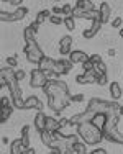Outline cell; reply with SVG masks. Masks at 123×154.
<instances>
[{"mask_svg":"<svg viewBox=\"0 0 123 154\" xmlns=\"http://www.w3.org/2000/svg\"><path fill=\"white\" fill-rule=\"evenodd\" d=\"M118 115H123V105L120 107V110H118Z\"/></svg>","mask_w":123,"mask_h":154,"instance_id":"52","label":"cell"},{"mask_svg":"<svg viewBox=\"0 0 123 154\" xmlns=\"http://www.w3.org/2000/svg\"><path fill=\"white\" fill-rule=\"evenodd\" d=\"M64 25H66V28L69 31H72L75 28V23H74V17H66L64 18Z\"/></svg>","mask_w":123,"mask_h":154,"instance_id":"29","label":"cell"},{"mask_svg":"<svg viewBox=\"0 0 123 154\" xmlns=\"http://www.w3.org/2000/svg\"><path fill=\"white\" fill-rule=\"evenodd\" d=\"M72 45V38L69 35L67 36H63V38L59 39V48H63V46H71Z\"/></svg>","mask_w":123,"mask_h":154,"instance_id":"30","label":"cell"},{"mask_svg":"<svg viewBox=\"0 0 123 154\" xmlns=\"http://www.w3.org/2000/svg\"><path fill=\"white\" fill-rule=\"evenodd\" d=\"M90 154H107V149L99 148V149H95V151H90Z\"/></svg>","mask_w":123,"mask_h":154,"instance_id":"42","label":"cell"},{"mask_svg":"<svg viewBox=\"0 0 123 154\" xmlns=\"http://www.w3.org/2000/svg\"><path fill=\"white\" fill-rule=\"evenodd\" d=\"M108 56H115V49H108Z\"/></svg>","mask_w":123,"mask_h":154,"instance_id":"51","label":"cell"},{"mask_svg":"<svg viewBox=\"0 0 123 154\" xmlns=\"http://www.w3.org/2000/svg\"><path fill=\"white\" fill-rule=\"evenodd\" d=\"M61 61H63V66H64V69H66V72H71V69L74 64H72L69 59H61Z\"/></svg>","mask_w":123,"mask_h":154,"instance_id":"32","label":"cell"},{"mask_svg":"<svg viewBox=\"0 0 123 154\" xmlns=\"http://www.w3.org/2000/svg\"><path fill=\"white\" fill-rule=\"evenodd\" d=\"M53 13L59 17V13H63V7H53Z\"/></svg>","mask_w":123,"mask_h":154,"instance_id":"41","label":"cell"},{"mask_svg":"<svg viewBox=\"0 0 123 154\" xmlns=\"http://www.w3.org/2000/svg\"><path fill=\"white\" fill-rule=\"evenodd\" d=\"M77 133L79 136L84 139L85 144H97V143H100L103 139V133L99 130V128H95L92 123H82L77 126Z\"/></svg>","mask_w":123,"mask_h":154,"instance_id":"3","label":"cell"},{"mask_svg":"<svg viewBox=\"0 0 123 154\" xmlns=\"http://www.w3.org/2000/svg\"><path fill=\"white\" fill-rule=\"evenodd\" d=\"M25 53H26V57L30 62H35V64H39V62L43 61V57H45V54H43V51L39 49L38 43L35 41H30L26 43V46H25Z\"/></svg>","mask_w":123,"mask_h":154,"instance_id":"5","label":"cell"},{"mask_svg":"<svg viewBox=\"0 0 123 154\" xmlns=\"http://www.w3.org/2000/svg\"><path fill=\"white\" fill-rule=\"evenodd\" d=\"M43 92L48 95V105L53 112L59 113L61 110H64L67 105L72 102V97L69 94V89H67V84L64 80H53L49 79L48 82L43 87Z\"/></svg>","mask_w":123,"mask_h":154,"instance_id":"1","label":"cell"},{"mask_svg":"<svg viewBox=\"0 0 123 154\" xmlns=\"http://www.w3.org/2000/svg\"><path fill=\"white\" fill-rule=\"evenodd\" d=\"M110 95H112V98H120L121 95H123V92H121V85L118 82H112L110 84Z\"/></svg>","mask_w":123,"mask_h":154,"instance_id":"20","label":"cell"},{"mask_svg":"<svg viewBox=\"0 0 123 154\" xmlns=\"http://www.w3.org/2000/svg\"><path fill=\"white\" fill-rule=\"evenodd\" d=\"M59 122L56 118H51V116H46V126L45 131H49V133H54V131H59Z\"/></svg>","mask_w":123,"mask_h":154,"instance_id":"17","label":"cell"},{"mask_svg":"<svg viewBox=\"0 0 123 154\" xmlns=\"http://www.w3.org/2000/svg\"><path fill=\"white\" fill-rule=\"evenodd\" d=\"M121 23H123V20H121L120 17H118V18H115V20L112 21V26H113V28H120Z\"/></svg>","mask_w":123,"mask_h":154,"instance_id":"36","label":"cell"},{"mask_svg":"<svg viewBox=\"0 0 123 154\" xmlns=\"http://www.w3.org/2000/svg\"><path fill=\"white\" fill-rule=\"evenodd\" d=\"M118 120H120V115H118V113H115V115H108V120H107L105 126H103L102 133H103V138L108 139V141L123 144V134H120L118 130H117Z\"/></svg>","mask_w":123,"mask_h":154,"instance_id":"4","label":"cell"},{"mask_svg":"<svg viewBox=\"0 0 123 154\" xmlns=\"http://www.w3.org/2000/svg\"><path fill=\"white\" fill-rule=\"evenodd\" d=\"M21 141H23V146L25 148H30V126H23V130H21Z\"/></svg>","mask_w":123,"mask_h":154,"instance_id":"22","label":"cell"},{"mask_svg":"<svg viewBox=\"0 0 123 154\" xmlns=\"http://www.w3.org/2000/svg\"><path fill=\"white\" fill-rule=\"evenodd\" d=\"M120 36H121V38H123V28H121V30H120Z\"/></svg>","mask_w":123,"mask_h":154,"instance_id":"53","label":"cell"},{"mask_svg":"<svg viewBox=\"0 0 123 154\" xmlns=\"http://www.w3.org/2000/svg\"><path fill=\"white\" fill-rule=\"evenodd\" d=\"M118 110H120V105L117 103V102H105L102 100V98H92V100L89 102V107L85 110L84 113H81V115H75L72 116L69 120L71 125H82V123H89L92 122V118L95 115H99V113H105V115H115V113H118Z\"/></svg>","mask_w":123,"mask_h":154,"instance_id":"2","label":"cell"},{"mask_svg":"<svg viewBox=\"0 0 123 154\" xmlns=\"http://www.w3.org/2000/svg\"><path fill=\"white\" fill-rule=\"evenodd\" d=\"M82 100H84V95H81V94H77V95L72 97V102H82Z\"/></svg>","mask_w":123,"mask_h":154,"instance_id":"43","label":"cell"},{"mask_svg":"<svg viewBox=\"0 0 123 154\" xmlns=\"http://www.w3.org/2000/svg\"><path fill=\"white\" fill-rule=\"evenodd\" d=\"M82 67H84V72H90V71H94V64H92L90 61L84 62V64H82Z\"/></svg>","mask_w":123,"mask_h":154,"instance_id":"34","label":"cell"},{"mask_svg":"<svg viewBox=\"0 0 123 154\" xmlns=\"http://www.w3.org/2000/svg\"><path fill=\"white\" fill-rule=\"evenodd\" d=\"M72 12H74V7L71 5V3H66V5H63V13L66 17H72Z\"/></svg>","mask_w":123,"mask_h":154,"instance_id":"31","label":"cell"},{"mask_svg":"<svg viewBox=\"0 0 123 154\" xmlns=\"http://www.w3.org/2000/svg\"><path fill=\"white\" fill-rule=\"evenodd\" d=\"M105 84H107V74L100 75L99 79H97V85H105Z\"/></svg>","mask_w":123,"mask_h":154,"instance_id":"38","label":"cell"},{"mask_svg":"<svg viewBox=\"0 0 123 154\" xmlns=\"http://www.w3.org/2000/svg\"><path fill=\"white\" fill-rule=\"evenodd\" d=\"M8 90H10V95H12L13 100L21 98V90H20V85H18V80L17 79H13L12 82L8 84Z\"/></svg>","mask_w":123,"mask_h":154,"instance_id":"16","label":"cell"},{"mask_svg":"<svg viewBox=\"0 0 123 154\" xmlns=\"http://www.w3.org/2000/svg\"><path fill=\"white\" fill-rule=\"evenodd\" d=\"M97 79H99V75H97L95 71H90V72H84V74L77 75V82L79 84H95Z\"/></svg>","mask_w":123,"mask_h":154,"instance_id":"9","label":"cell"},{"mask_svg":"<svg viewBox=\"0 0 123 154\" xmlns=\"http://www.w3.org/2000/svg\"><path fill=\"white\" fill-rule=\"evenodd\" d=\"M49 154H63V152L57 151V149H51V152H49Z\"/></svg>","mask_w":123,"mask_h":154,"instance_id":"50","label":"cell"},{"mask_svg":"<svg viewBox=\"0 0 123 154\" xmlns=\"http://www.w3.org/2000/svg\"><path fill=\"white\" fill-rule=\"evenodd\" d=\"M10 113H12V107H2V116H0V122L5 123V120L10 116Z\"/></svg>","mask_w":123,"mask_h":154,"instance_id":"28","label":"cell"},{"mask_svg":"<svg viewBox=\"0 0 123 154\" xmlns=\"http://www.w3.org/2000/svg\"><path fill=\"white\" fill-rule=\"evenodd\" d=\"M35 33H36V31L33 30V28L28 26L26 30H25V41H26V43L33 41V39H35Z\"/></svg>","mask_w":123,"mask_h":154,"instance_id":"26","label":"cell"},{"mask_svg":"<svg viewBox=\"0 0 123 154\" xmlns=\"http://www.w3.org/2000/svg\"><path fill=\"white\" fill-rule=\"evenodd\" d=\"M89 61H90V62H92V64H94V66H95V64H99V62H100V61H102V57H100V56H99V54H92V56H90V57H89Z\"/></svg>","mask_w":123,"mask_h":154,"instance_id":"33","label":"cell"},{"mask_svg":"<svg viewBox=\"0 0 123 154\" xmlns=\"http://www.w3.org/2000/svg\"><path fill=\"white\" fill-rule=\"evenodd\" d=\"M15 77H17L18 82H20V80L25 77V71H21V69H20V71H17V72H15Z\"/></svg>","mask_w":123,"mask_h":154,"instance_id":"40","label":"cell"},{"mask_svg":"<svg viewBox=\"0 0 123 154\" xmlns=\"http://www.w3.org/2000/svg\"><path fill=\"white\" fill-rule=\"evenodd\" d=\"M77 7L81 10H84V12H92V10H95V5H94V2H90V0H79Z\"/></svg>","mask_w":123,"mask_h":154,"instance_id":"21","label":"cell"},{"mask_svg":"<svg viewBox=\"0 0 123 154\" xmlns=\"http://www.w3.org/2000/svg\"><path fill=\"white\" fill-rule=\"evenodd\" d=\"M7 62H8V66H10V67H15L18 61H17V57H15V56H10L8 59H7Z\"/></svg>","mask_w":123,"mask_h":154,"instance_id":"37","label":"cell"},{"mask_svg":"<svg viewBox=\"0 0 123 154\" xmlns=\"http://www.w3.org/2000/svg\"><path fill=\"white\" fill-rule=\"evenodd\" d=\"M41 141H43V144H46V146H49L51 148V144H53V134L49 133V131H43L41 133Z\"/></svg>","mask_w":123,"mask_h":154,"instance_id":"23","label":"cell"},{"mask_svg":"<svg viewBox=\"0 0 123 154\" xmlns=\"http://www.w3.org/2000/svg\"><path fill=\"white\" fill-rule=\"evenodd\" d=\"M25 108H36L38 112H41V110H43V103L39 102L38 97L31 95V97H28L26 100H25Z\"/></svg>","mask_w":123,"mask_h":154,"instance_id":"14","label":"cell"},{"mask_svg":"<svg viewBox=\"0 0 123 154\" xmlns=\"http://www.w3.org/2000/svg\"><path fill=\"white\" fill-rule=\"evenodd\" d=\"M12 5H21V0H10Z\"/></svg>","mask_w":123,"mask_h":154,"instance_id":"48","label":"cell"},{"mask_svg":"<svg viewBox=\"0 0 123 154\" xmlns=\"http://www.w3.org/2000/svg\"><path fill=\"white\" fill-rule=\"evenodd\" d=\"M46 20H51V13H49L48 10H41V12L36 15V21H38V23H43V21H46Z\"/></svg>","mask_w":123,"mask_h":154,"instance_id":"25","label":"cell"},{"mask_svg":"<svg viewBox=\"0 0 123 154\" xmlns=\"http://www.w3.org/2000/svg\"><path fill=\"white\" fill-rule=\"evenodd\" d=\"M35 126H36V130H39L41 133L45 131V126H46V116H45V113H43V112H38V113H36Z\"/></svg>","mask_w":123,"mask_h":154,"instance_id":"18","label":"cell"},{"mask_svg":"<svg viewBox=\"0 0 123 154\" xmlns=\"http://www.w3.org/2000/svg\"><path fill=\"white\" fill-rule=\"evenodd\" d=\"M25 146H23V141H21V138L15 139V141L12 143V148H10V154H23L25 151Z\"/></svg>","mask_w":123,"mask_h":154,"instance_id":"19","label":"cell"},{"mask_svg":"<svg viewBox=\"0 0 123 154\" xmlns=\"http://www.w3.org/2000/svg\"><path fill=\"white\" fill-rule=\"evenodd\" d=\"M121 92H123V89H121Z\"/></svg>","mask_w":123,"mask_h":154,"instance_id":"54","label":"cell"},{"mask_svg":"<svg viewBox=\"0 0 123 154\" xmlns=\"http://www.w3.org/2000/svg\"><path fill=\"white\" fill-rule=\"evenodd\" d=\"M94 71L97 72V75H99V77H100V75H105V72H107V64L100 61L99 64L94 66Z\"/></svg>","mask_w":123,"mask_h":154,"instance_id":"24","label":"cell"},{"mask_svg":"<svg viewBox=\"0 0 123 154\" xmlns=\"http://www.w3.org/2000/svg\"><path fill=\"white\" fill-rule=\"evenodd\" d=\"M72 151H74V152H87V148H85V143L77 141L74 146H72Z\"/></svg>","mask_w":123,"mask_h":154,"instance_id":"27","label":"cell"},{"mask_svg":"<svg viewBox=\"0 0 123 154\" xmlns=\"http://www.w3.org/2000/svg\"><path fill=\"white\" fill-rule=\"evenodd\" d=\"M30 26H31V28H33V30H35V31H38V28H39V23H38V21H36V20H35V21H33V23H31V25H30Z\"/></svg>","mask_w":123,"mask_h":154,"instance_id":"45","label":"cell"},{"mask_svg":"<svg viewBox=\"0 0 123 154\" xmlns=\"http://www.w3.org/2000/svg\"><path fill=\"white\" fill-rule=\"evenodd\" d=\"M69 61L74 64V62H87L89 61V56L84 53V51H81V49H75V51H71V54H69Z\"/></svg>","mask_w":123,"mask_h":154,"instance_id":"10","label":"cell"},{"mask_svg":"<svg viewBox=\"0 0 123 154\" xmlns=\"http://www.w3.org/2000/svg\"><path fill=\"white\" fill-rule=\"evenodd\" d=\"M28 13V8L25 7H18L13 13H7V12H0V20L2 21H18L23 20V17Z\"/></svg>","mask_w":123,"mask_h":154,"instance_id":"6","label":"cell"},{"mask_svg":"<svg viewBox=\"0 0 123 154\" xmlns=\"http://www.w3.org/2000/svg\"><path fill=\"white\" fill-rule=\"evenodd\" d=\"M23 154H35V149L33 148H28V149H25Z\"/></svg>","mask_w":123,"mask_h":154,"instance_id":"47","label":"cell"},{"mask_svg":"<svg viewBox=\"0 0 123 154\" xmlns=\"http://www.w3.org/2000/svg\"><path fill=\"white\" fill-rule=\"evenodd\" d=\"M59 53H61V54H71V46H63V48H59Z\"/></svg>","mask_w":123,"mask_h":154,"instance_id":"39","label":"cell"},{"mask_svg":"<svg viewBox=\"0 0 123 154\" xmlns=\"http://www.w3.org/2000/svg\"><path fill=\"white\" fill-rule=\"evenodd\" d=\"M49 21H51V23H54V25H61V23H64V20H63L61 17H57V15H53Z\"/></svg>","mask_w":123,"mask_h":154,"instance_id":"35","label":"cell"},{"mask_svg":"<svg viewBox=\"0 0 123 154\" xmlns=\"http://www.w3.org/2000/svg\"><path fill=\"white\" fill-rule=\"evenodd\" d=\"M2 143H3V144H8V138L3 136V138H2Z\"/></svg>","mask_w":123,"mask_h":154,"instance_id":"49","label":"cell"},{"mask_svg":"<svg viewBox=\"0 0 123 154\" xmlns=\"http://www.w3.org/2000/svg\"><path fill=\"white\" fill-rule=\"evenodd\" d=\"M107 120H108V115H105V113H99V115L94 116L90 123H92L95 128H99V130L102 131L103 126H105V123H107Z\"/></svg>","mask_w":123,"mask_h":154,"instance_id":"15","label":"cell"},{"mask_svg":"<svg viewBox=\"0 0 123 154\" xmlns=\"http://www.w3.org/2000/svg\"><path fill=\"white\" fill-rule=\"evenodd\" d=\"M100 26H102V21H100V18H99V20H94V21H92V26H90L89 30H85L84 33H82V36H84V38H87V39L94 38V36H95L97 33H99Z\"/></svg>","mask_w":123,"mask_h":154,"instance_id":"11","label":"cell"},{"mask_svg":"<svg viewBox=\"0 0 123 154\" xmlns=\"http://www.w3.org/2000/svg\"><path fill=\"white\" fill-rule=\"evenodd\" d=\"M46 82H48V77L45 75V72L41 69H33L31 71V79H30L31 87H45Z\"/></svg>","mask_w":123,"mask_h":154,"instance_id":"7","label":"cell"},{"mask_svg":"<svg viewBox=\"0 0 123 154\" xmlns=\"http://www.w3.org/2000/svg\"><path fill=\"white\" fill-rule=\"evenodd\" d=\"M15 72L17 71H13L12 67H3L2 69V72H0V75H2V80H0V85L2 87H8V84L12 82L13 79H17L15 77Z\"/></svg>","mask_w":123,"mask_h":154,"instance_id":"8","label":"cell"},{"mask_svg":"<svg viewBox=\"0 0 123 154\" xmlns=\"http://www.w3.org/2000/svg\"><path fill=\"white\" fill-rule=\"evenodd\" d=\"M54 66H56V59H51V57H43V61L38 64V69H41L43 72H48V71L53 72ZM53 74H54V72H53Z\"/></svg>","mask_w":123,"mask_h":154,"instance_id":"12","label":"cell"},{"mask_svg":"<svg viewBox=\"0 0 123 154\" xmlns=\"http://www.w3.org/2000/svg\"><path fill=\"white\" fill-rule=\"evenodd\" d=\"M99 13H100V21H102V23H107V21H110V13H112V8H110V5H108L107 2H103L102 5H100Z\"/></svg>","mask_w":123,"mask_h":154,"instance_id":"13","label":"cell"},{"mask_svg":"<svg viewBox=\"0 0 123 154\" xmlns=\"http://www.w3.org/2000/svg\"><path fill=\"white\" fill-rule=\"evenodd\" d=\"M67 123H69V120H67V118H63V120H59V128H64V126H67Z\"/></svg>","mask_w":123,"mask_h":154,"instance_id":"44","label":"cell"},{"mask_svg":"<svg viewBox=\"0 0 123 154\" xmlns=\"http://www.w3.org/2000/svg\"><path fill=\"white\" fill-rule=\"evenodd\" d=\"M2 107H10V105H8V98H7V97H2Z\"/></svg>","mask_w":123,"mask_h":154,"instance_id":"46","label":"cell"}]
</instances>
